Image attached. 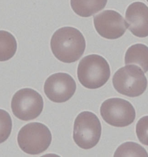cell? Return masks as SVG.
Masks as SVG:
<instances>
[{
    "label": "cell",
    "instance_id": "cell-1",
    "mask_svg": "<svg viewBox=\"0 0 148 157\" xmlns=\"http://www.w3.org/2000/svg\"><path fill=\"white\" fill-rule=\"evenodd\" d=\"M51 50L55 57L64 63L79 60L86 48V41L81 32L72 27L59 29L53 34Z\"/></svg>",
    "mask_w": 148,
    "mask_h": 157
},
{
    "label": "cell",
    "instance_id": "cell-2",
    "mask_svg": "<svg viewBox=\"0 0 148 157\" xmlns=\"http://www.w3.org/2000/svg\"><path fill=\"white\" fill-rule=\"evenodd\" d=\"M77 75L83 86L88 89H97L109 80L110 65L103 56L91 54L83 58L79 62Z\"/></svg>",
    "mask_w": 148,
    "mask_h": 157
},
{
    "label": "cell",
    "instance_id": "cell-3",
    "mask_svg": "<svg viewBox=\"0 0 148 157\" xmlns=\"http://www.w3.org/2000/svg\"><path fill=\"white\" fill-rule=\"evenodd\" d=\"M52 139L49 128L38 122L26 124L17 136L19 146L23 151L30 155H38L45 151L50 145Z\"/></svg>",
    "mask_w": 148,
    "mask_h": 157
},
{
    "label": "cell",
    "instance_id": "cell-4",
    "mask_svg": "<svg viewBox=\"0 0 148 157\" xmlns=\"http://www.w3.org/2000/svg\"><path fill=\"white\" fill-rule=\"evenodd\" d=\"M114 87L121 94L130 97L142 95L146 90L148 80L141 68L134 65L121 67L114 75Z\"/></svg>",
    "mask_w": 148,
    "mask_h": 157
},
{
    "label": "cell",
    "instance_id": "cell-5",
    "mask_svg": "<svg viewBox=\"0 0 148 157\" xmlns=\"http://www.w3.org/2000/svg\"><path fill=\"white\" fill-rule=\"evenodd\" d=\"M101 131V122L97 115L93 112L84 111L75 120L73 139L78 147L89 150L99 143Z\"/></svg>",
    "mask_w": 148,
    "mask_h": 157
},
{
    "label": "cell",
    "instance_id": "cell-6",
    "mask_svg": "<svg viewBox=\"0 0 148 157\" xmlns=\"http://www.w3.org/2000/svg\"><path fill=\"white\" fill-rule=\"evenodd\" d=\"M14 115L20 120L28 121L38 117L43 111L44 100L41 94L31 89L17 91L11 101Z\"/></svg>",
    "mask_w": 148,
    "mask_h": 157
},
{
    "label": "cell",
    "instance_id": "cell-7",
    "mask_svg": "<svg viewBox=\"0 0 148 157\" xmlns=\"http://www.w3.org/2000/svg\"><path fill=\"white\" fill-rule=\"evenodd\" d=\"M100 113L107 124L115 127H126L135 119V110L129 101L119 98L108 99L102 104Z\"/></svg>",
    "mask_w": 148,
    "mask_h": 157
},
{
    "label": "cell",
    "instance_id": "cell-8",
    "mask_svg": "<svg viewBox=\"0 0 148 157\" xmlns=\"http://www.w3.org/2000/svg\"><path fill=\"white\" fill-rule=\"evenodd\" d=\"M77 89L75 80L66 73H56L50 76L44 84V92L50 101L63 103L71 98Z\"/></svg>",
    "mask_w": 148,
    "mask_h": 157
},
{
    "label": "cell",
    "instance_id": "cell-9",
    "mask_svg": "<svg viewBox=\"0 0 148 157\" xmlns=\"http://www.w3.org/2000/svg\"><path fill=\"white\" fill-rule=\"evenodd\" d=\"M94 25L97 33L106 39L120 38L127 29L123 17L113 10L104 11L95 16Z\"/></svg>",
    "mask_w": 148,
    "mask_h": 157
},
{
    "label": "cell",
    "instance_id": "cell-10",
    "mask_svg": "<svg viewBox=\"0 0 148 157\" xmlns=\"http://www.w3.org/2000/svg\"><path fill=\"white\" fill-rule=\"evenodd\" d=\"M127 28L138 37L148 36V6L144 3L135 2L127 8L126 12Z\"/></svg>",
    "mask_w": 148,
    "mask_h": 157
},
{
    "label": "cell",
    "instance_id": "cell-11",
    "mask_svg": "<svg viewBox=\"0 0 148 157\" xmlns=\"http://www.w3.org/2000/svg\"><path fill=\"white\" fill-rule=\"evenodd\" d=\"M108 0H71V6L78 15L87 17L103 10Z\"/></svg>",
    "mask_w": 148,
    "mask_h": 157
},
{
    "label": "cell",
    "instance_id": "cell-12",
    "mask_svg": "<svg viewBox=\"0 0 148 157\" xmlns=\"http://www.w3.org/2000/svg\"><path fill=\"white\" fill-rule=\"evenodd\" d=\"M126 65L136 64L145 73L148 71V47L143 44H134L129 47L125 54Z\"/></svg>",
    "mask_w": 148,
    "mask_h": 157
},
{
    "label": "cell",
    "instance_id": "cell-13",
    "mask_svg": "<svg viewBox=\"0 0 148 157\" xmlns=\"http://www.w3.org/2000/svg\"><path fill=\"white\" fill-rule=\"evenodd\" d=\"M17 41L9 32L0 30V62L9 60L17 50Z\"/></svg>",
    "mask_w": 148,
    "mask_h": 157
},
{
    "label": "cell",
    "instance_id": "cell-14",
    "mask_svg": "<svg viewBox=\"0 0 148 157\" xmlns=\"http://www.w3.org/2000/svg\"><path fill=\"white\" fill-rule=\"evenodd\" d=\"M114 157H148V153L143 147L137 143L126 142L117 148Z\"/></svg>",
    "mask_w": 148,
    "mask_h": 157
},
{
    "label": "cell",
    "instance_id": "cell-15",
    "mask_svg": "<svg viewBox=\"0 0 148 157\" xmlns=\"http://www.w3.org/2000/svg\"><path fill=\"white\" fill-rule=\"evenodd\" d=\"M12 121L9 113L0 109V144L5 142L11 135Z\"/></svg>",
    "mask_w": 148,
    "mask_h": 157
},
{
    "label": "cell",
    "instance_id": "cell-16",
    "mask_svg": "<svg viewBox=\"0 0 148 157\" xmlns=\"http://www.w3.org/2000/svg\"><path fill=\"white\" fill-rule=\"evenodd\" d=\"M138 139L143 145L148 146V116L141 118L136 126Z\"/></svg>",
    "mask_w": 148,
    "mask_h": 157
},
{
    "label": "cell",
    "instance_id": "cell-17",
    "mask_svg": "<svg viewBox=\"0 0 148 157\" xmlns=\"http://www.w3.org/2000/svg\"><path fill=\"white\" fill-rule=\"evenodd\" d=\"M146 1H148V0H146Z\"/></svg>",
    "mask_w": 148,
    "mask_h": 157
}]
</instances>
